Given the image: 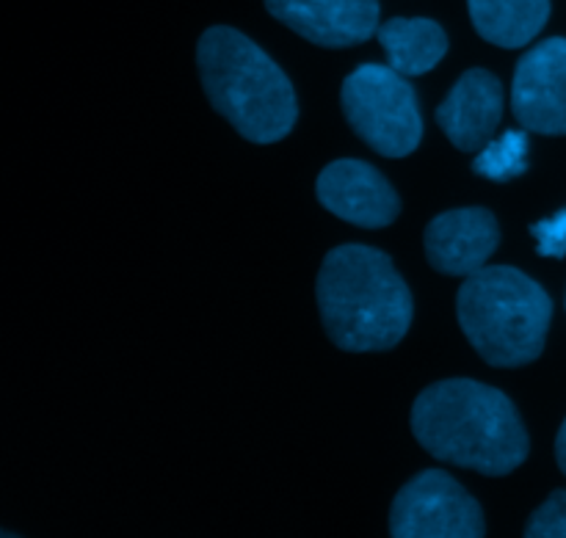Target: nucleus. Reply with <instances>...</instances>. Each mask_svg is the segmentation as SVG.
Returning <instances> with one entry per match:
<instances>
[{
    "instance_id": "9d476101",
    "label": "nucleus",
    "mask_w": 566,
    "mask_h": 538,
    "mask_svg": "<svg viewBox=\"0 0 566 538\" xmlns=\"http://www.w3.org/2000/svg\"><path fill=\"white\" fill-rule=\"evenodd\" d=\"M497 243H501V230L495 215L484 208L448 210L426 226L423 235L431 268L462 279L484 268Z\"/></svg>"
},
{
    "instance_id": "2eb2a0df",
    "label": "nucleus",
    "mask_w": 566,
    "mask_h": 538,
    "mask_svg": "<svg viewBox=\"0 0 566 538\" xmlns=\"http://www.w3.org/2000/svg\"><path fill=\"white\" fill-rule=\"evenodd\" d=\"M525 536L531 538H566V489L553 492L528 519Z\"/></svg>"
},
{
    "instance_id": "7ed1b4c3",
    "label": "nucleus",
    "mask_w": 566,
    "mask_h": 538,
    "mask_svg": "<svg viewBox=\"0 0 566 538\" xmlns=\"http://www.w3.org/2000/svg\"><path fill=\"white\" fill-rule=\"evenodd\" d=\"M197 64L210 105L252 144L282 141L298 116L296 92L263 48L227 25H213L197 44Z\"/></svg>"
},
{
    "instance_id": "f3484780",
    "label": "nucleus",
    "mask_w": 566,
    "mask_h": 538,
    "mask_svg": "<svg viewBox=\"0 0 566 538\" xmlns=\"http://www.w3.org/2000/svg\"><path fill=\"white\" fill-rule=\"evenodd\" d=\"M556 462L562 467V473L566 475V420L562 423V431L556 436Z\"/></svg>"
},
{
    "instance_id": "20e7f679",
    "label": "nucleus",
    "mask_w": 566,
    "mask_h": 538,
    "mask_svg": "<svg viewBox=\"0 0 566 538\" xmlns=\"http://www.w3.org/2000/svg\"><path fill=\"white\" fill-rule=\"evenodd\" d=\"M464 337L492 368H523L542 357L553 302L539 282L512 265H484L457 293Z\"/></svg>"
},
{
    "instance_id": "f8f14e48",
    "label": "nucleus",
    "mask_w": 566,
    "mask_h": 538,
    "mask_svg": "<svg viewBox=\"0 0 566 538\" xmlns=\"http://www.w3.org/2000/svg\"><path fill=\"white\" fill-rule=\"evenodd\" d=\"M387 61L403 77H418L434 70L448 53V36L440 22L426 17H392L376 28Z\"/></svg>"
},
{
    "instance_id": "a211bd4d",
    "label": "nucleus",
    "mask_w": 566,
    "mask_h": 538,
    "mask_svg": "<svg viewBox=\"0 0 566 538\" xmlns=\"http://www.w3.org/2000/svg\"><path fill=\"white\" fill-rule=\"evenodd\" d=\"M6 536H11V534H6V530H0V538H6Z\"/></svg>"
},
{
    "instance_id": "ddd939ff",
    "label": "nucleus",
    "mask_w": 566,
    "mask_h": 538,
    "mask_svg": "<svg viewBox=\"0 0 566 538\" xmlns=\"http://www.w3.org/2000/svg\"><path fill=\"white\" fill-rule=\"evenodd\" d=\"M479 36L497 48H525L551 20V0H468Z\"/></svg>"
},
{
    "instance_id": "1a4fd4ad",
    "label": "nucleus",
    "mask_w": 566,
    "mask_h": 538,
    "mask_svg": "<svg viewBox=\"0 0 566 538\" xmlns=\"http://www.w3.org/2000/svg\"><path fill=\"white\" fill-rule=\"evenodd\" d=\"M274 20L318 48H354L379 28V0H265Z\"/></svg>"
},
{
    "instance_id": "4468645a",
    "label": "nucleus",
    "mask_w": 566,
    "mask_h": 538,
    "mask_svg": "<svg viewBox=\"0 0 566 538\" xmlns=\"http://www.w3.org/2000/svg\"><path fill=\"white\" fill-rule=\"evenodd\" d=\"M528 169V136L523 130H506L490 138L473 160V171L492 182H509Z\"/></svg>"
},
{
    "instance_id": "f03ea898",
    "label": "nucleus",
    "mask_w": 566,
    "mask_h": 538,
    "mask_svg": "<svg viewBox=\"0 0 566 538\" xmlns=\"http://www.w3.org/2000/svg\"><path fill=\"white\" fill-rule=\"evenodd\" d=\"M321 320L337 348L390 351L412 324V293L379 249L346 243L324 257L315 282Z\"/></svg>"
},
{
    "instance_id": "39448f33",
    "label": "nucleus",
    "mask_w": 566,
    "mask_h": 538,
    "mask_svg": "<svg viewBox=\"0 0 566 538\" xmlns=\"http://www.w3.org/2000/svg\"><path fill=\"white\" fill-rule=\"evenodd\" d=\"M343 114L352 130L385 158H407L423 138L418 94L392 66L363 64L343 81Z\"/></svg>"
},
{
    "instance_id": "9b49d317",
    "label": "nucleus",
    "mask_w": 566,
    "mask_h": 538,
    "mask_svg": "<svg viewBox=\"0 0 566 538\" xmlns=\"http://www.w3.org/2000/svg\"><path fill=\"white\" fill-rule=\"evenodd\" d=\"M501 116L503 86L486 70L464 72L437 108V122H440L442 133L462 152H479L495 136Z\"/></svg>"
},
{
    "instance_id": "dca6fc26",
    "label": "nucleus",
    "mask_w": 566,
    "mask_h": 538,
    "mask_svg": "<svg viewBox=\"0 0 566 538\" xmlns=\"http://www.w3.org/2000/svg\"><path fill=\"white\" fill-rule=\"evenodd\" d=\"M531 235L536 238V249H539L542 257H566V208L551 219L536 221L531 226Z\"/></svg>"
},
{
    "instance_id": "423d86ee",
    "label": "nucleus",
    "mask_w": 566,
    "mask_h": 538,
    "mask_svg": "<svg viewBox=\"0 0 566 538\" xmlns=\"http://www.w3.org/2000/svg\"><path fill=\"white\" fill-rule=\"evenodd\" d=\"M484 530L479 500L442 470L415 475L390 508V536L396 538H479Z\"/></svg>"
},
{
    "instance_id": "6e6552de",
    "label": "nucleus",
    "mask_w": 566,
    "mask_h": 538,
    "mask_svg": "<svg viewBox=\"0 0 566 538\" xmlns=\"http://www.w3.org/2000/svg\"><path fill=\"white\" fill-rule=\"evenodd\" d=\"M318 202L337 219L363 230L390 226L401 213V199L381 171L365 160H335L315 182Z\"/></svg>"
},
{
    "instance_id": "f257e3e1",
    "label": "nucleus",
    "mask_w": 566,
    "mask_h": 538,
    "mask_svg": "<svg viewBox=\"0 0 566 538\" xmlns=\"http://www.w3.org/2000/svg\"><path fill=\"white\" fill-rule=\"evenodd\" d=\"M412 434L426 453L501 478L528 458L531 442L512 398L473 379L437 381L412 407Z\"/></svg>"
},
{
    "instance_id": "0eeeda50",
    "label": "nucleus",
    "mask_w": 566,
    "mask_h": 538,
    "mask_svg": "<svg viewBox=\"0 0 566 538\" xmlns=\"http://www.w3.org/2000/svg\"><path fill=\"white\" fill-rule=\"evenodd\" d=\"M514 119L531 133L566 136V39L553 36L517 61L512 81Z\"/></svg>"
}]
</instances>
